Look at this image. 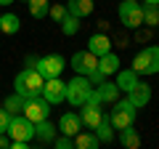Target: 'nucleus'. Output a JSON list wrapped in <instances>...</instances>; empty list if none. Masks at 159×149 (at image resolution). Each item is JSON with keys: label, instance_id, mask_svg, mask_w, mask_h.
Returning a JSON list of instances; mask_svg holds the SVG:
<instances>
[{"label": "nucleus", "instance_id": "1", "mask_svg": "<svg viewBox=\"0 0 159 149\" xmlns=\"http://www.w3.org/2000/svg\"><path fill=\"white\" fill-rule=\"evenodd\" d=\"M43 85H45V77L37 72V69H24V72L16 74V80H13V88H16L19 96L24 99H32V96H43Z\"/></svg>", "mask_w": 159, "mask_h": 149}, {"label": "nucleus", "instance_id": "2", "mask_svg": "<svg viewBox=\"0 0 159 149\" xmlns=\"http://www.w3.org/2000/svg\"><path fill=\"white\" fill-rule=\"evenodd\" d=\"M135 115H138V107L130 99H122V101H114V109L109 112V123L114 131H122V128L135 123Z\"/></svg>", "mask_w": 159, "mask_h": 149}, {"label": "nucleus", "instance_id": "3", "mask_svg": "<svg viewBox=\"0 0 159 149\" xmlns=\"http://www.w3.org/2000/svg\"><path fill=\"white\" fill-rule=\"evenodd\" d=\"M133 72L157 74L159 72V46H148V48H143V51H138V56L133 59Z\"/></svg>", "mask_w": 159, "mask_h": 149}, {"label": "nucleus", "instance_id": "4", "mask_svg": "<svg viewBox=\"0 0 159 149\" xmlns=\"http://www.w3.org/2000/svg\"><path fill=\"white\" fill-rule=\"evenodd\" d=\"M93 83L88 80L85 74H77L74 80L66 83V101L72 104V107H82V104L88 101V93H90Z\"/></svg>", "mask_w": 159, "mask_h": 149}, {"label": "nucleus", "instance_id": "5", "mask_svg": "<svg viewBox=\"0 0 159 149\" xmlns=\"http://www.w3.org/2000/svg\"><path fill=\"white\" fill-rule=\"evenodd\" d=\"M64 67H66V59L61 56V53H48V56H37V64H34V69H37L43 77H61Z\"/></svg>", "mask_w": 159, "mask_h": 149}, {"label": "nucleus", "instance_id": "6", "mask_svg": "<svg viewBox=\"0 0 159 149\" xmlns=\"http://www.w3.org/2000/svg\"><path fill=\"white\" fill-rule=\"evenodd\" d=\"M8 136L16 138V141H32L34 138V123L27 120L24 115H13L11 120H8Z\"/></svg>", "mask_w": 159, "mask_h": 149}, {"label": "nucleus", "instance_id": "7", "mask_svg": "<svg viewBox=\"0 0 159 149\" xmlns=\"http://www.w3.org/2000/svg\"><path fill=\"white\" fill-rule=\"evenodd\" d=\"M119 22H122V27H127V29L143 27V6L122 0V6H119Z\"/></svg>", "mask_w": 159, "mask_h": 149}, {"label": "nucleus", "instance_id": "8", "mask_svg": "<svg viewBox=\"0 0 159 149\" xmlns=\"http://www.w3.org/2000/svg\"><path fill=\"white\" fill-rule=\"evenodd\" d=\"M48 107H51V104L43 96H32V99H24L21 115L27 117V120H32V123H40V120H48V112H51Z\"/></svg>", "mask_w": 159, "mask_h": 149}, {"label": "nucleus", "instance_id": "9", "mask_svg": "<svg viewBox=\"0 0 159 149\" xmlns=\"http://www.w3.org/2000/svg\"><path fill=\"white\" fill-rule=\"evenodd\" d=\"M72 69L77 74H85V77H90L93 72H98V56L96 53H90L85 48V51H77L72 56Z\"/></svg>", "mask_w": 159, "mask_h": 149}, {"label": "nucleus", "instance_id": "10", "mask_svg": "<svg viewBox=\"0 0 159 149\" xmlns=\"http://www.w3.org/2000/svg\"><path fill=\"white\" fill-rule=\"evenodd\" d=\"M43 99L48 104H61L66 101V83L61 77H48L45 85H43Z\"/></svg>", "mask_w": 159, "mask_h": 149}, {"label": "nucleus", "instance_id": "11", "mask_svg": "<svg viewBox=\"0 0 159 149\" xmlns=\"http://www.w3.org/2000/svg\"><path fill=\"white\" fill-rule=\"evenodd\" d=\"M82 112H80V120H82V128H96L98 123H101V117H103V109H101V104H82Z\"/></svg>", "mask_w": 159, "mask_h": 149}, {"label": "nucleus", "instance_id": "12", "mask_svg": "<svg viewBox=\"0 0 159 149\" xmlns=\"http://www.w3.org/2000/svg\"><path fill=\"white\" fill-rule=\"evenodd\" d=\"M82 131V120H80V115H74V112H66V115L58 120V133H64V136H77V133Z\"/></svg>", "mask_w": 159, "mask_h": 149}, {"label": "nucleus", "instance_id": "13", "mask_svg": "<svg viewBox=\"0 0 159 149\" xmlns=\"http://www.w3.org/2000/svg\"><path fill=\"white\" fill-rule=\"evenodd\" d=\"M88 51L96 53V56H103V53L111 51V40H109L103 32H96V35H90V40H88Z\"/></svg>", "mask_w": 159, "mask_h": 149}, {"label": "nucleus", "instance_id": "14", "mask_svg": "<svg viewBox=\"0 0 159 149\" xmlns=\"http://www.w3.org/2000/svg\"><path fill=\"white\" fill-rule=\"evenodd\" d=\"M56 133H58V128H53L48 120H40V123H34V138H37L40 144H53Z\"/></svg>", "mask_w": 159, "mask_h": 149}, {"label": "nucleus", "instance_id": "15", "mask_svg": "<svg viewBox=\"0 0 159 149\" xmlns=\"http://www.w3.org/2000/svg\"><path fill=\"white\" fill-rule=\"evenodd\" d=\"M72 141H74V149H98L101 147V138L93 131H80Z\"/></svg>", "mask_w": 159, "mask_h": 149}, {"label": "nucleus", "instance_id": "16", "mask_svg": "<svg viewBox=\"0 0 159 149\" xmlns=\"http://www.w3.org/2000/svg\"><path fill=\"white\" fill-rule=\"evenodd\" d=\"M119 69V56L117 53H103V56H98V72L103 74V77H109V74H117Z\"/></svg>", "mask_w": 159, "mask_h": 149}, {"label": "nucleus", "instance_id": "17", "mask_svg": "<svg viewBox=\"0 0 159 149\" xmlns=\"http://www.w3.org/2000/svg\"><path fill=\"white\" fill-rule=\"evenodd\" d=\"M138 77H141V74L133 72V69H117V85H119V91L130 93L133 88L138 85Z\"/></svg>", "mask_w": 159, "mask_h": 149}, {"label": "nucleus", "instance_id": "18", "mask_svg": "<svg viewBox=\"0 0 159 149\" xmlns=\"http://www.w3.org/2000/svg\"><path fill=\"white\" fill-rule=\"evenodd\" d=\"M96 91H98V99H101V104H103V101H106V104L111 101V104H114V101L119 99V93H122L117 83H109V80H101Z\"/></svg>", "mask_w": 159, "mask_h": 149}, {"label": "nucleus", "instance_id": "19", "mask_svg": "<svg viewBox=\"0 0 159 149\" xmlns=\"http://www.w3.org/2000/svg\"><path fill=\"white\" fill-rule=\"evenodd\" d=\"M127 99H130L135 107H146V104L151 101V85H146V83H138V85L133 88L130 93H127Z\"/></svg>", "mask_w": 159, "mask_h": 149}, {"label": "nucleus", "instance_id": "20", "mask_svg": "<svg viewBox=\"0 0 159 149\" xmlns=\"http://www.w3.org/2000/svg\"><path fill=\"white\" fill-rule=\"evenodd\" d=\"M21 29V19L16 13H0V32L3 35H16Z\"/></svg>", "mask_w": 159, "mask_h": 149}, {"label": "nucleus", "instance_id": "21", "mask_svg": "<svg viewBox=\"0 0 159 149\" xmlns=\"http://www.w3.org/2000/svg\"><path fill=\"white\" fill-rule=\"evenodd\" d=\"M69 13H74V16H90L93 13V0H69V6H66Z\"/></svg>", "mask_w": 159, "mask_h": 149}, {"label": "nucleus", "instance_id": "22", "mask_svg": "<svg viewBox=\"0 0 159 149\" xmlns=\"http://www.w3.org/2000/svg\"><path fill=\"white\" fill-rule=\"evenodd\" d=\"M93 131H96V136L101 138V144H103V141H111V136H114V131H111V123H109V115H106V112H103V117H101V123H98V125L93 128Z\"/></svg>", "mask_w": 159, "mask_h": 149}, {"label": "nucleus", "instance_id": "23", "mask_svg": "<svg viewBox=\"0 0 159 149\" xmlns=\"http://www.w3.org/2000/svg\"><path fill=\"white\" fill-rule=\"evenodd\" d=\"M119 133H122V147H125V149H138V147H141V136L133 131V125L122 128Z\"/></svg>", "mask_w": 159, "mask_h": 149}, {"label": "nucleus", "instance_id": "24", "mask_svg": "<svg viewBox=\"0 0 159 149\" xmlns=\"http://www.w3.org/2000/svg\"><path fill=\"white\" fill-rule=\"evenodd\" d=\"M61 32L66 35V37H69V35H77L80 32V16H74V13L66 11V16L61 19Z\"/></svg>", "mask_w": 159, "mask_h": 149}, {"label": "nucleus", "instance_id": "25", "mask_svg": "<svg viewBox=\"0 0 159 149\" xmlns=\"http://www.w3.org/2000/svg\"><path fill=\"white\" fill-rule=\"evenodd\" d=\"M8 112V115H21V109H24V96H19V93H13V96L6 99V107H3Z\"/></svg>", "mask_w": 159, "mask_h": 149}, {"label": "nucleus", "instance_id": "26", "mask_svg": "<svg viewBox=\"0 0 159 149\" xmlns=\"http://www.w3.org/2000/svg\"><path fill=\"white\" fill-rule=\"evenodd\" d=\"M143 24L146 27H159V6L146 3V8H143Z\"/></svg>", "mask_w": 159, "mask_h": 149}, {"label": "nucleus", "instance_id": "27", "mask_svg": "<svg viewBox=\"0 0 159 149\" xmlns=\"http://www.w3.org/2000/svg\"><path fill=\"white\" fill-rule=\"evenodd\" d=\"M29 13H32L34 19H45L48 16V0H29Z\"/></svg>", "mask_w": 159, "mask_h": 149}, {"label": "nucleus", "instance_id": "28", "mask_svg": "<svg viewBox=\"0 0 159 149\" xmlns=\"http://www.w3.org/2000/svg\"><path fill=\"white\" fill-rule=\"evenodd\" d=\"M48 16H51L53 22L61 24V19L66 16V6H51V8H48Z\"/></svg>", "mask_w": 159, "mask_h": 149}, {"label": "nucleus", "instance_id": "29", "mask_svg": "<svg viewBox=\"0 0 159 149\" xmlns=\"http://www.w3.org/2000/svg\"><path fill=\"white\" fill-rule=\"evenodd\" d=\"M51 147H56V149H72L74 141H72V136H64V133H61V138H53Z\"/></svg>", "mask_w": 159, "mask_h": 149}, {"label": "nucleus", "instance_id": "30", "mask_svg": "<svg viewBox=\"0 0 159 149\" xmlns=\"http://www.w3.org/2000/svg\"><path fill=\"white\" fill-rule=\"evenodd\" d=\"M8 120H11V115H8L6 109H0V133L8 131Z\"/></svg>", "mask_w": 159, "mask_h": 149}, {"label": "nucleus", "instance_id": "31", "mask_svg": "<svg viewBox=\"0 0 159 149\" xmlns=\"http://www.w3.org/2000/svg\"><path fill=\"white\" fill-rule=\"evenodd\" d=\"M27 144H29V141H16V138H13L8 147H13V149H27Z\"/></svg>", "mask_w": 159, "mask_h": 149}, {"label": "nucleus", "instance_id": "32", "mask_svg": "<svg viewBox=\"0 0 159 149\" xmlns=\"http://www.w3.org/2000/svg\"><path fill=\"white\" fill-rule=\"evenodd\" d=\"M24 64H27L29 69H34V64H37V56H27V61H24Z\"/></svg>", "mask_w": 159, "mask_h": 149}, {"label": "nucleus", "instance_id": "33", "mask_svg": "<svg viewBox=\"0 0 159 149\" xmlns=\"http://www.w3.org/2000/svg\"><path fill=\"white\" fill-rule=\"evenodd\" d=\"M0 149H8V138L3 136V133H0Z\"/></svg>", "mask_w": 159, "mask_h": 149}, {"label": "nucleus", "instance_id": "34", "mask_svg": "<svg viewBox=\"0 0 159 149\" xmlns=\"http://www.w3.org/2000/svg\"><path fill=\"white\" fill-rule=\"evenodd\" d=\"M8 3H13V0H0V6H8Z\"/></svg>", "mask_w": 159, "mask_h": 149}, {"label": "nucleus", "instance_id": "35", "mask_svg": "<svg viewBox=\"0 0 159 149\" xmlns=\"http://www.w3.org/2000/svg\"><path fill=\"white\" fill-rule=\"evenodd\" d=\"M146 3H154V6H159V0H146Z\"/></svg>", "mask_w": 159, "mask_h": 149}, {"label": "nucleus", "instance_id": "36", "mask_svg": "<svg viewBox=\"0 0 159 149\" xmlns=\"http://www.w3.org/2000/svg\"><path fill=\"white\" fill-rule=\"evenodd\" d=\"M127 3H138V0H127Z\"/></svg>", "mask_w": 159, "mask_h": 149}, {"label": "nucleus", "instance_id": "37", "mask_svg": "<svg viewBox=\"0 0 159 149\" xmlns=\"http://www.w3.org/2000/svg\"><path fill=\"white\" fill-rule=\"evenodd\" d=\"M21 3H29V0H21Z\"/></svg>", "mask_w": 159, "mask_h": 149}]
</instances>
